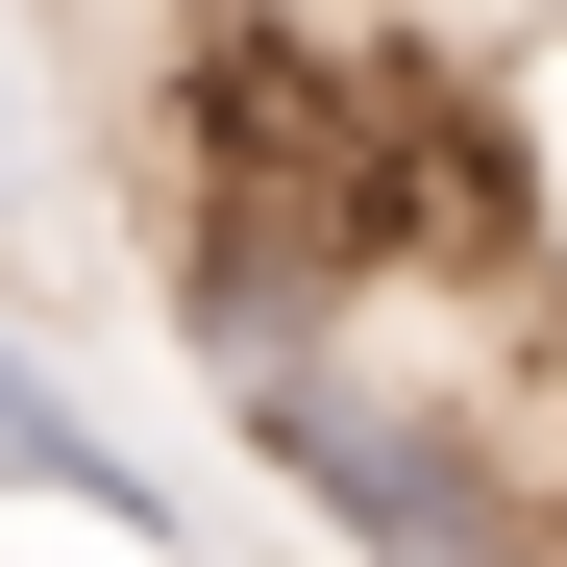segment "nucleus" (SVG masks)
<instances>
[{"instance_id":"nucleus-1","label":"nucleus","mask_w":567,"mask_h":567,"mask_svg":"<svg viewBox=\"0 0 567 567\" xmlns=\"http://www.w3.org/2000/svg\"><path fill=\"white\" fill-rule=\"evenodd\" d=\"M173 321H198L247 468H271L321 543H370V567H543V468H518V444H468V395L370 370V346L297 321V297H173Z\"/></svg>"},{"instance_id":"nucleus-2","label":"nucleus","mask_w":567,"mask_h":567,"mask_svg":"<svg viewBox=\"0 0 567 567\" xmlns=\"http://www.w3.org/2000/svg\"><path fill=\"white\" fill-rule=\"evenodd\" d=\"M0 494H74V518H124V543H198V518H173V468L74 420V370H50L25 321H0Z\"/></svg>"},{"instance_id":"nucleus-3","label":"nucleus","mask_w":567,"mask_h":567,"mask_svg":"<svg viewBox=\"0 0 567 567\" xmlns=\"http://www.w3.org/2000/svg\"><path fill=\"white\" fill-rule=\"evenodd\" d=\"M468 198H494V247L567 297V50H494V100H468Z\"/></svg>"},{"instance_id":"nucleus-4","label":"nucleus","mask_w":567,"mask_h":567,"mask_svg":"<svg viewBox=\"0 0 567 567\" xmlns=\"http://www.w3.org/2000/svg\"><path fill=\"white\" fill-rule=\"evenodd\" d=\"M468 25H494V50H567V0H468Z\"/></svg>"},{"instance_id":"nucleus-5","label":"nucleus","mask_w":567,"mask_h":567,"mask_svg":"<svg viewBox=\"0 0 567 567\" xmlns=\"http://www.w3.org/2000/svg\"><path fill=\"white\" fill-rule=\"evenodd\" d=\"M0 223H25V100H0Z\"/></svg>"}]
</instances>
